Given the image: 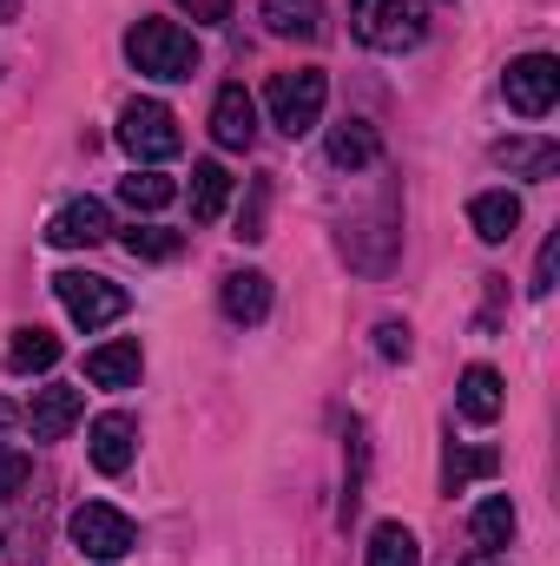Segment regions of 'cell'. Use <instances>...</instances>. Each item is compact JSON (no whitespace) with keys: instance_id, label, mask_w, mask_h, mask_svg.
Masks as SVG:
<instances>
[{"instance_id":"cell-1","label":"cell","mask_w":560,"mask_h":566,"mask_svg":"<svg viewBox=\"0 0 560 566\" xmlns=\"http://www.w3.org/2000/svg\"><path fill=\"white\" fill-rule=\"evenodd\" d=\"M126 60L139 66L145 80H191L198 73V40L178 20H139L126 33Z\"/></svg>"},{"instance_id":"cell-2","label":"cell","mask_w":560,"mask_h":566,"mask_svg":"<svg viewBox=\"0 0 560 566\" xmlns=\"http://www.w3.org/2000/svg\"><path fill=\"white\" fill-rule=\"evenodd\" d=\"M350 27L376 53H409V46H422V33H428V0H356L350 7Z\"/></svg>"},{"instance_id":"cell-3","label":"cell","mask_w":560,"mask_h":566,"mask_svg":"<svg viewBox=\"0 0 560 566\" xmlns=\"http://www.w3.org/2000/svg\"><path fill=\"white\" fill-rule=\"evenodd\" d=\"M323 99H330V80H323L317 66L278 73V80L265 86V113H271V126H278L283 139L317 133V126H323Z\"/></svg>"},{"instance_id":"cell-4","label":"cell","mask_w":560,"mask_h":566,"mask_svg":"<svg viewBox=\"0 0 560 566\" xmlns=\"http://www.w3.org/2000/svg\"><path fill=\"white\" fill-rule=\"evenodd\" d=\"M66 534H73V547H80L86 560H100V566L126 560V554L139 547V527H133L120 507H106V501H86V507H73Z\"/></svg>"},{"instance_id":"cell-5","label":"cell","mask_w":560,"mask_h":566,"mask_svg":"<svg viewBox=\"0 0 560 566\" xmlns=\"http://www.w3.org/2000/svg\"><path fill=\"white\" fill-rule=\"evenodd\" d=\"M53 296L66 303V316H73L86 336H93V329H106V323H120V316H126V303H133L113 277H93V271H60V277H53Z\"/></svg>"},{"instance_id":"cell-6","label":"cell","mask_w":560,"mask_h":566,"mask_svg":"<svg viewBox=\"0 0 560 566\" xmlns=\"http://www.w3.org/2000/svg\"><path fill=\"white\" fill-rule=\"evenodd\" d=\"M120 145L139 158V165H165V158H178V119H172V106H158V99H133L126 113H120Z\"/></svg>"},{"instance_id":"cell-7","label":"cell","mask_w":560,"mask_h":566,"mask_svg":"<svg viewBox=\"0 0 560 566\" xmlns=\"http://www.w3.org/2000/svg\"><path fill=\"white\" fill-rule=\"evenodd\" d=\"M501 93L521 119H548L560 99V60L554 53H521L508 73H501Z\"/></svg>"},{"instance_id":"cell-8","label":"cell","mask_w":560,"mask_h":566,"mask_svg":"<svg viewBox=\"0 0 560 566\" xmlns=\"http://www.w3.org/2000/svg\"><path fill=\"white\" fill-rule=\"evenodd\" d=\"M106 238H113V211H106L100 198H73V205H60L53 224H46V244H53V251H86V244H106Z\"/></svg>"},{"instance_id":"cell-9","label":"cell","mask_w":560,"mask_h":566,"mask_svg":"<svg viewBox=\"0 0 560 566\" xmlns=\"http://www.w3.org/2000/svg\"><path fill=\"white\" fill-rule=\"evenodd\" d=\"M86 454H93V468H100V474H126V468H133V454H139V422H133L126 409L93 416V428H86Z\"/></svg>"},{"instance_id":"cell-10","label":"cell","mask_w":560,"mask_h":566,"mask_svg":"<svg viewBox=\"0 0 560 566\" xmlns=\"http://www.w3.org/2000/svg\"><path fill=\"white\" fill-rule=\"evenodd\" d=\"M211 139L225 151H251V139H258V99L238 80L218 86V99H211Z\"/></svg>"},{"instance_id":"cell-11","label":"cell","mask_w":560,"mask_h":566,"mask_svg":"<svg viewBox=\"0 0 560 566\" xmlns=\"http://www.w3.org/2000/svg\"><path fill=\"white\" fill-rule=\"evenodd\" d=\"M145 369V349L139 336H120V343H100V349H86V382L93 389H133Z\"/></svg>"},{"instance_id":"cell-12","label":"cell","mask_w":560,"mask_h":566,"mask_svg":"<svg viewBox=\"0 0 560 566\" xmlns=\"http://www.w3.org/2000/svg\"><path fill=\"white\" fill-rule=\"evenodd\" d=\"M80 416H86V396H80V389H33V402H27V434H33V441H60Z\"/></svg>"},{"instance_id":"cell-13","label":"cell","mask_w":560,"mask_h":566,"mask_svg":"<svg viewBox=\"0 0 560 566\" xmlns=\"http://www.w3.org/2000/svg\"><path fill=\"white\" fill-rule=\"evenodd\" d=\"M185 205H191V224H218L225 205H231V171L218 158H198L191 165V185H185Z\"/></svg>"},{"instance_id":"cell-14","label":"cell","mask_w":560,"mask_h":566,"mask_svg":"<svg viewBox=\"0 0 560 566\" xmlns=\"http://www.w3.org/2000/svg\"><path fill=\"white\" fill-rule=\"evenodd\" d=\"M218 310L231 323H265L271 316V277L265 271H231V277L218 283Z\"/></svg>"},{"instance_id":"cell-15","label":"cell","mask_w":560,"mask_h":566,"mask_svg":"<svg viewBox=\"0 0 560 566\" xmlns=\"http://www.w3.org/2000/svg\"><path fill=\"white\" fill-rule=\"evenodd\" d=\"M468 224H475L481 244H508L521 231V198L515 191H481V198H468Z\"/></svg>"},{"instance_id":"cell-16","label":"cell","mask_w":560,"mask_h":566,"mask_svg":"<svg viewBox=\"0 0 560 566\" xmlns=\"http://www.w3.org/2000/svg\"><path fill=\"white\" fill-rule=\"evenodd\" d=\"M501 402H508V396H501V376H495L488 363H475V369H462V389H455V409H462L468 422H475V428H488L495 416H501Z\"/></svg>"},{"instance_id":"cell-17","label":"cell","mask_w":560,"mask_h":566,"mask_svg":"<svg viewBox=\"0 0 560 566\" xmlns=\"http://www.w3.org/2000/svg\"><path fill=\"white\" fill-rule=\"evenodd\" d=\"M515 527H521V521H515V501H508V494H488V501L468 514V534H475L481 554H501V547L515 541Z\"/></svg>"},{"instance_id":"cell-18","label":"cell","mask_w":560,"mask_h":566,"mask_svg":"<svg viewBox=\"0 0 560 566\" xmlns=\"http://www.w3.org/2000/svg\"><path fill=\"white\" fill-rule=\"evenodd\" d=\"M258 13L278 40H317L323 33V0H265Z\"/></svg>"},{"instance_id":"cell-19","label":"cell","mask_w":560,"mask_h":566,"mask_svg":"<svg viewBox=\"0 0 560 566\" xmlns=\"http://www.w3.org/2000/svg\"><path fill=\"white\" fill-rule=\"evenodd\" d=\"M376 126L370 119H343V126H330V165L336 171H363V165H376Z\"/></svg>"},{"instance_id":"cell-20","label":"cell","mask_w":560,"mask_h":566,"mask_svg":"<svg viewBox=\"0 0 560 566\" xmlns=\"http://www.w3.org/2000/svg\"><path fill=\"white\" fill-rule=\"evenodd\" d=\"M495 158H501L515 178H535V185L560 171V145L554 139H508V145H495Z\"/></svg>"},{"instance_id":"cell-21","label":"cell","mask_w":560,"mask_h":566,"mask_svg":"<svg viewBox=\"0 0 560 566\" xmlns=\"http://www.w3.org/2000/svg\"><path fill=\"white\" fill-rule=\"evenodd\" d=\"M60 363V336H46L40 323L33 329H13V343H7V369L13 376H40V369H53Z\"/></svg>"},{"instance_id":"cell-22","label":"cell","mask_w":560,"mask_h":566,"mask_svg":"<svg viewBox=\"0 0 560 566\" xmlns=\"http://www.w3.org/2000/svg\"><path fill=\"white\" fill-rule=\"evenodd\" d=\"M363 566H422L416 534H409L403 521H383V527L370 534V554H363Z\"/></svg>"},{"instance_id":"cell-23","label":"cell","mask_w":560,"mask_h":566,"mask_svg":"<svg viewBox=\"0 0 560 566\" xmlns=\"http://www.w3.org/2000/svg\"><path fill=\"white\" fill-rule=\"evenodd\" d=\"M120 198H126L133 211H165V205L178 198V185H172V178H165L158 165H139L133 178H120Z\"/></svg>"},{"instance_id":"cell-24","label":"cell","mask_w":560,"mask_h":566,"mask_svg":"<svg viewBox=\"0 0 560 566\" xmlns=\"http://www.w3.org/2000/svg\"><path fill=\"white\" fill-rule=\"evenodd\" d=\"M495 468H501L495 448H448V461H442V488L455 494V488H468V481H481V474H495Z\"/></svg>"},{"instance_id":"cell-25","label":"cell","mask_w":560,"mask_h":566,"mask_svg":"<svg viewBox=\"0 0 560 566\" xmlns=\"http://www.w3.org/2000/svg\"><path fill=\"white\" fill-rule=\"evenodd\" d=\"M120 244L133 251V258H145V264H165V258H178V231H158V224H133V231H120Z\"/></svg>"},{"instance_id":"cell-26","label":"cell","mask_w":560,"mask_h":566,"mask_svg":"<svg viewBox=\"0 0 560 566\" xmlns=\"http://www.w3.org/2000/svg\"><path fill=\"white\" fill-rule=\"evenodd\" d=\"M376 356L383 363H409V323H396V316L376 323Z\"/></svg>"},{"instance_id":"cell-27","label":"cell","mask_w":560,"mask_h":566,"mask_svg":"<svg viewBox=\"0 0 560 566\" xmlns=\"http://www.w3.org/2000/svg\"><path fill=\"white\" fill-rule=\"evenodd\" d=\"M554 271H560V238H548V244H541V258H535V283H528V290H535V296H548V290H554Z\"/></svg>"},{"instance_id":"cell-28","label":"cell","mask_w":560,"mask_h":566,"mask_svg":"<svg viewBox=\"0 0 560 566\" xmlns=\"http://www.w3.org/2000/svg\"><path fill=\"white\" fill-rule=\"evenodd\" d=\"M238 238H265V185H251V205H245V218H238Z\"/></svg>"},{"instance_id":"cell-29","label":"cell","mask_w":560,"mask_h":566,"mask_svg":"<svg viewBox=\"0 0 560 566\" xmlns=\"http://www.w3.org/2000/svg\"><path fill=\"white\" fill-rule=\"evenodd\" d=\"M13 488H27V454L0 448V494H13Z\"/></svg>"},{"instance_id":"cell-30","label":"cell","mask_w":560,"mask_h":566,"mask_svg":"<svg viewBox=\"0 0 560 566\" xmlns=\"http://www.w3.org/2000/svg\"><path fill=\"white\" fill-rule=\"evenodd\" d=\"M198 27H218V20H231V0H178Z\"/></svg>"},{"instance_id":"cell-31","label":"cell","mask_w":560,"mask_h":566,"mask_svg":"<svg viewBox=\"0 0 560 566\" xmlns=\"http://www.w3.org/2000/svg\"><path fill=\"white\" fill-rule=\"evenodd\" d=\"M462 566H508V560H501V554H468Z\"/></svg>"},{"instance_id":"cell-32","label":"cell","mask_w":560,"mask_h":566,"mask_svg":"<svg viewBox=\"0 0 560 566\" xmlns=\"http://www.w3.org/2000/svg\"><path fill=\"white\" fill-rule=\"evenodd\" d=\"M20 13V0H0V20H13Z\"/></svg>"}]
</instances>
